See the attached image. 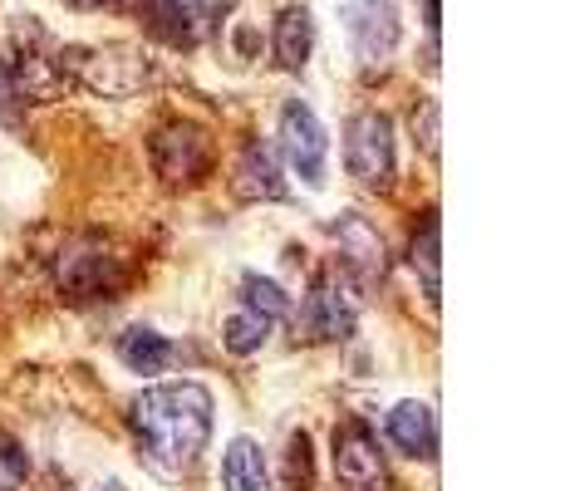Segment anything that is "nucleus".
Returning a JSON list of instances; mask_svg holds the SVG:
<instances>
[{
  "label": "nucleus",
  "instance_id": "obj_1",
  "mask_svg": "<svg viewBox=\"0 0 565 491\" xmlns=\"http://www.w3.org/2000/svg\"><path fill=\"white\" fill-rule=\"evenodd\" d=\"M134 433L143 442V462L158 477H182L212 438V393L202 384L148 388L134 403Z\"/></svg>",
  "mask_w": 565,
  "mask_h": 491
},
{
  "label": "nucleus",
  "instance_id": "obj_2",
  "mask_svg": "<svg viewBox=\"0 0 565 491\" xmlns=\"http://www.w3.org/2000/svg\"><path fill=\"white\" fill-rule=\"evenodd\" d=\"M64 79H79L89 84L94 94L104 98H128L134 89H143L148 79H153V70H148V60L138 50L128 45H108V50H74L64 54Z\"/></svg>",
  "mask_w": 565,
  "mask_h": 491
},
{
  "label": "nucleus",
  "instance_id": "obj_3",
  "mask_svg": "<svg viewBox=\"0 0 565 491\" xmlns=\"http://www.w3.org/2000/svg\"><path fill=\"white\" fill-rule=\"evenodd\" d=\"M344 162L364 188H384L388 172H394V128L384 114H360L350 118V134H344Z\"/></svg>",
  "mask_w": 565,
  "mask_h": 491
},
{
  "label": "nucleus",
  "instance_id": "obj_4",
  "mask_svg": "<svg viewBox=\"0 0 565 491\" xmlns=\"http://www.w3.org/2000/svg\"><path fill=\"white\" fill-rule=\"evenodd\" d=\"M344 35L364 64H384L398 45V6L394 0H344Z\"/></svg>",
  "mask_w": 565,
  "mask_h": 491
},
{
  "label": "nucleus",
  "instance_id": "obj_5",
  "mask_svg": "<svg viewBox=\"0 0 565 491\" xmlns=\"http://www.w3.org/2000/svg\"><path fill=\"white\" fill-rule=\"evenodd\" d=\"M280 148H286L290 168H296L310 188H320L324 158H330V138H324L320 118L310 114V104H300V98H290V104L280 108Z\"/></svg>",
  "mask_w": 565,
  "mask_h": 491
},
{
  "label": "nucleus",
  "instance_id": "obj_6",
  "mask_svg": "<svg viewBox=\"0 0 565 491\" xmlns=\"http://www.w3.org/2000/svg\"><path fill=\"white\" fill-rule=\"evenodd\" d=\"M153 168L162 182H198L212 168V143L202 128L192 124H168L153 138Z\"/></svg>",
  "mask_w": 565,
  "mask_h": 491
},
{
  "label": "nucleus",
  "instance_id": "obj_7",
  "mask_svg": "<svg viewBox=\"0 0 565 491\" xmlns=\"http://www.w3.org/2000/svg\"><path fill=\"white\" fill-rule=\"evenodd\" d=\"M334 472H340V482L354 487V491L384 487V462H379V447L369 438V428L350 423V428L334 433Z\"/></svg>",
  "mask_w": 565,
  "mask_h": 491
},
{
  "label": "nucleus",
  "instance_id": "obj_8",
  "mask_svg": "<svg viewBox=\"0 0 565 491\" xmlns=\"http://www.w3.org/2000/svg\"><path fill=\"white\" fill-rule=\"evenodd\" d=\"M124 10H134L158 40H168V45H198V35H202V10L182 6V0H128Z\"/></svg>",
  "mask_w": 565,
  "mask_h": 491
},
{
  "label": "nucleus",
  "instance_id": "obj_9",
  "mask_svg": "<svg viewBox=\"0 0 565 491\" xmlns=\"http://www.w3.org/2000/svg\"><path fill=\"white\" fill-rule=\"evenodd\" d=\"M350 324H354V314H350V305L340 300L334 280H320V286L310 290L306 310H300L296 330L306 334V340H344V334H350Z\"/></svg>",
  "mask_w": 565,
  "mask_h": 491
},
{
  "label": "nucleus",
  "instance_id": "obj_10",
  "mask_svg": "<svg viewBox=\"0 0 565 491\" xmlns=\"http://www.w3.org/2000/svg\"><path fill=\"white\" fill-rule=\"evenodd\" d=\"M236 196L242 202H280L286 196V182H280V162L266 143H252L236 162Z\"/></svg>",
  "mask_w": 565,
  "mask_h": 491
},
{
  "label": "nucleus",
  "instance_id": "obj_11",
  "mask_svg": "<svg viewBox=\"0 0 565 491\" xmlns=\"http://www.w3.org/2000/svg\"><path fill=\"white\" fill-rule=\"evenodd\" d=\"M388 438L404 447L408 457H433L438 452V418H433L428 403H398L388 413Z\"/></svg>",
  "mask_w": 565,
  "mask_h": 491
},
{
  "label": "nucleus",
  "instance_id": "obj_12",
  "mask_svg": "<svg viewBox=\"0 0 565 491\" xmlns=\"http://www.w3.org/2000/svg\"><path fill=\"white\" fill-rule=\"evenodd\" d=\"M310 50H315V20H310V10L306 6L280 10V20H276V64L296 74V70H306Z\"/></svg>",
  "mask_w": 565,
  "mask_h": 491
},
{
  "label": "nucleus",
  "instance_id": "obj_13",
  "mask_svg": "<svg viewBox=\"0 0 565 491\" xmlns=\"http://www.w3.org/2000/svg\"><path fill=\"white\" fill-rule=\"evenodd\" d=\"M60 286L74 295V300H89V295H104L114 286V266L99 250H70L60 260Z\"/></svg>",
  "mask_w": 565,
  "mask_h": 491
},
{
  "label": "nucleus",
  "instance_id": "obj_14",
  "mask_svg": "<svg viewBox=\"0 0 565 491\" xmlns=\"http://www.w3.org/2000/svg\"><path fill=\"white\" fill-rule=\"evenodd\" d=\"M222 487L226 491H270V472H266V457L252 438H236L222 457Z\"/></svg>",
  "mask_w": 565,
  "mask_h": 491
},
{
  "label": "nucleus",
  "instance_id": "obj_15",
  "mask_svg": "<svg viewBox=\"0 0 565 491\" xmlns=\"http://www.w3.org/2000/svg\"><path fill=\"white\" fill-rule=\"evenodd\" d=\"M118 359H124L134 374H162V369L178 359V344H168L162 334H153V330H124V340H118Z\"/></svg>",
  "mask_w": 565,
  "mask_h": 491
},
{
  "label": "nucleus",
  "instance_id": "obj_16",
  "mask_svg": "<svg viewBox=\"0 0 565 491\" xmlns=\"http://www.w3.org/2000/svg\"><path fill=\"white\" fill-rule=\"evenodd\" d=\"M340 232V242L350 246V266L360 270V280H374V276H384V242H379L374 232L360 222V216H350V222H340L334 226Z\"/></svg>",
  "mask_w": 565,
  "mask_h": 491
},
{
  "label": "nucleus",
  "instance_id": "obj_17",
  "mask_svg": "<svg viewBox=\"0 0 565 491\" xmlns=\"http://www.w3.org/2000/svg\"><path fill=\"white\" fill-rule=\"evenodd\" d=\"M266 334H270V320H260L256 310H236L232 320H226L222 340H226L232 354H256V349L266 344Z\"/></svg>",
  "mask_w": 565,
  "mask_h": 491
},
{
  "label": "nucleus",
  "instance_id": "obj_18",
  "mask_svg": "<svg viewBox=\"0 0 565 491\" xmlns=\"http://www.w3.org/2000/svg\"><path fill=\"white\" fill-rule=\"evenodd\" d=\"M242 290H246V310H256L260 320H280V314H290V300L280 295L276 280L246 276V280H242Z\"/></svg>",
  "mask_w": 565,
  "mask_h": 491
},
{
  "label": "nucleus",
  "instance_id": "obj_19",
  "mask_svg": "<svg viewBox=\"0 0 565 491\" xmlns=\"http://www.w3.org/2000/svg\"><path fill=\"white\" fill-rule=\"evenodd\" d=\"M413 266H423L428 295H438V222L423 226V242H413Z\"/></svg>",
  "mask_w": 565,
  "mask_h": 491
},
{
  "label": "nucleus",
  "instance_id": "obj_20",
  "mask_svg": "<svg viewBox=\"0 0 565 491\" xmlns=\"http://www.w3.org/2000/svg\"><path fill=\"white\" fill-rule=\"evenodd\" d=\"M20 98L15 74H10V60H0V118H10V104Z\"/></svg>",
  "mask_w": 565,
  "mask_h": 491
},
{
  "label": "nucleus",
  "instance_id": "obj_21",
  "mask_svg": "<svg viewBox=\"0 0 565 491\" xmlns=\"http://www.w3.org/2000/svg\"><path fill=\"white\" fill-rule=\"evenodd\" d=\"M423 148L438 152V104H423Z\"/></svg>",
  "mask_w": 565,
  "mask_h": 491
},
{
  "label": "nucleus",
  "instance_id": "obj_22",
  "mask_svg": "<svg viewBox=\"0 0 565 491\" xmlns=\"http://www.w3.org/2000/svg\"><path fill=\"white\" fill-rule=\"evenodd\" d=\"M74 6H89V10H124L128 0H74Z\"/></svg>",
  "mask_w": 565,
  "mask_h": 491
},
{
  "label": "nucleus",
  "instance_id": "obj_23",
  "mask_svg": "<svg viewBox=\"0 0 565 491\" xmlns=\"http://www.w3.org/2000/svg\"><path fill=\"white\" fill-rule=\"evenodd\" d=\"M89 491H124V487H118V482H104V487H89Z\"/></svg>",
  "mask_w": 565,
  "mask_h": 491
},
{
  "label": "nucleus",
  "instance_id": "obj_24",
  "mask_svg": "<svg viewBox=\"0 0 565 491\" xmlns=\"http://www.w3.org/2000/svg\"><path fill=\"white\" fill-rule=\"evenodd\" d=\"M0 491H6V487H0Z\"/></svg>",
  "mask_w": 565,
  "mask_h": 491
}]
</instances>
